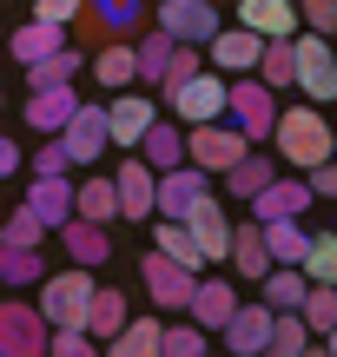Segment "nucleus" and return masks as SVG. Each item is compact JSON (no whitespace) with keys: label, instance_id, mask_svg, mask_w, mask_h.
Instances as JSON below:
<instances>
[{"label":"nucleus","instance_id":"obj_14","mask_svg":"<svg viewBox=\"0 0 337 357\" xmlns=\"http://www.w3.org/2000/svg\"><path fill=\"white\" fill-rule=\"evenodd\" d=\"M113 199H119V218H152V166H146L139 153H126L119 159V172H113Z\"/></svg>","mask_w":337,"mask_h":357},{"label":"nucleus","instance_id":"obj_37","mask_svg":"<svg viewBox=\"0 0 337 357\" xmlns=\"http://www.w3.org/2000/svg\"><path fill=\"white\" fill-rule=\"evenodd\" d=\"M47 265H40V245H0V284H40Z\"/></svg>","mask_w":337,"mask_h":357},{"label":"nucleus","instance_id":"obj_19","mask_svg":"<svg viewBox=\"0 0 337 357\" xmlns=\"http://www.w3.org/2000/svg\"><path fill=\"white\" fill-rule=\"evenodd\" d=\"M232 305H238V298H232V284H225V278H192V298H185V318H192L198 331H219V324L232 318Z\"/></svg>","mask_w":337,"mask_h":357},{"label":"nucleus","instance_id":"obj_27","mask_svg":"<svg viewBox=\"0 0 337 357\" xmlns=\"http://www.w3.org/2000/svg\"><path fill=\"white\" fill-rule=\"evenodd\" d=\"M73 218H93V225H113L119 218V199H113V178L93 172L86 185H73Z\"/></svg>","mask_w":337,"mask_h":357},{"label":"nucleus","instance_id":"obj_38","mask_svg":"<svg viewBox=\"0 0 337 357\" xmlns=\"http://www.w3.org/2000/svg\"><path fill=\"white\" fill-rule=\"evenodd\" d=\"M298 318L311 324L318 337H331V331H337V291H331V284H304V298H298Z\"/></svg>","mask_w":337,"mask_h":357},{"label":"nucleus","instance_id":"obj_44","mask_svg":"<svg viewBox=\"0 0 337 357\" xmlns=\"http://www.w3.org/2000/svg\"><path fill=\"white\" fill-rule=\"evenodd\" d=\"M291 7H298V20H311V33L337 26V0H291Z\"/></svg>","mask_w":337,"mask_h":357},{"label":"nucleus","instance_id":"obj_42","mask_svg":"<svg viewBox=\"0 0 337 357\" xmlns=\"http://www.w3.org/2000/svg\"><path fill=\"white\" fill-rule=\"evenodd\" d=\"M0 238H7V245H40V238H47V225H40V218L20 205V212H13L7 225H0Z\"/></svg>","mask_w":337,"mask_h":357},{"label":"nucleus","instance_id":"obj_28","mask_svg":"<svg viewBox=\"0 0 337 357\" xmlns=\"http://www.w3.org/2000/svg\"><path fill=\"white\" fill-rule=\"evenodd\" d=\"M272 172H278V166H272V153H251V146H245V153H238L219 178H225V192H232V199H251V192H258Z\"/></svg>","mask_w":337,"mask_h":357},{"label":"nucleus","instance_id":"obj_32","mask_svg":"<svg viewBox=\"0 0 337 357\" xmlns=\"http://www.w3.org/2000/svg\"><path fill=\"white\" fill-rule=\"evenodd\" d=\"M93 331V344H106V337L119 331V324H126V298L119 291H100V284H93V298H86V318H79Z\"/></svg>","mask_w":337,"mask_h":357},{"label":"nucleus","instance_id":"obj_16","mask_svg":"<svg viewBox=\"0 0 337 357\" xmlns=\"http://www.w3.org/2000/svg\"><path fill=\"white\" fill-rule=\"evenodd\" d=\"M265 331H272V305H265V298H258V305H232V318L219 324V337L238 357H258L265 351Z\"/></svg>","mask_w":337,"mask_h":357},{"label":"nucleus","instance_id":"obj_13","mask_svg":"<svg viewBox=\"0 0 337 357\" xmlns=\"http://www.w3.org/2000/svg\"><path fill=\"white\" fill-rule=\"evenodd\" d=\"M179 218H185V231H192V245H198V258H205V265H212V258H225V238H232V218H225V205L212 199V192H205L198 205H185Z\"/></svg>","mask_w":337,"mask_h":357},{"label":"nucleus","instance_id":"obj_40","mask_svg":"<svg viewBox=\"0 0 337 357\" xmlns=\"http://www.w3.org/2000/svg\"><path fill=\"white\" fill-rule=\"evenodd\" d=\"M166 53H172V33H146V40H132V79H146V86H152L159 79V66H166Z\"/></svg>","mask_w":337,"mask_h":357},{"label":"nucleus","instance_id":"obj_41","mask_svg":"<svg viewBox=\"0 0 337 357\" xmlns=\"http://www.w3.org/2000/svg\"><path fill=\"white\" fill-rule=\"evenodd\" d=\"M251 73H258L272 93H285V86H291V40H265V47H258V66H251Z\"/></svg>","mask_w":337,"mask_h":357},{"label":"nucleus","instance_id":"obj_35","mask_svg":"<svg viewBox=\"0 0 337 357\" xmlns=\"http://www.w3.org/2000/svg\"><path fill=\"white\" fill-rule=\"evenodd\" d=\"M258 284H265V305H272V311H298V298H304V284H311V278H304L298 265H272Z\"/></svg>","mask_w":337,"mask_h":357},{"label":"nucleus","instance_id":"obj_45","mask_svg":"<svg viewBox=\"0 0 337 357\" xmlns=\"http://www.w3.org/2000/svg\"><path fill=\"white\" fill-rule=\"evenodd\" d=\"M53 172H66V146H60V132H47V146L33 153V178H53Z\"/></svg>","mask_w":337,"mask_h":357},{"label":"nucleus","instance_id":"obj_4","mask_svg":"<svg viewBox=\"0 0 337 357\" xmlns=\"http://www.w3.org/2000/svg\"><path fill=\"white\" fill-rule=\"evenodd\" d=\"M245 132L232 126V119H205V126H185V166H198V172H225L238 153H245Z\"/></svg>","mask_w":337,"mask_h":357},{"label":"nucleus","instance_id":"obj_22","mask_svg":"<svg viewBox=\"0 0 337 357\" xmlns=\"http://www.w3.org/2000/svg\"><path fill=\"white\" fill-rule=\"evenodd\" d=\"M139 13H146V0H86V7H79V20H86L100 40H119V33H132V26H139Z\"/></svg>","mask_w":337,"mask_h":357},{"label":"nucleus","instance_id":"obj_33","mask_svg":"<svg viewBox=\"0 0 337 357\" xmlns=\"http://www.w3.org/2000/svg\"><path fill=\"white\" fill-rule=\"evenodd\" d=\"M93 73H100V86H132V40H100V53H93Z\"/></svg>","mask_w":337,"mask_h":357},{"label":"nucleus","instance_id":"obj_24","mask_svg":"<svg viewBox=\"0 0 337 357\" xmlns=\"http://www.w3.org/2000/svg\"><path fill=\"white\" fill-rule=\"evenodd\" d=\"M132 153H139L152 172H172V166H185V132L166 126V119H152V126L139 132V146H132Z\"/></svg>","mask_w":337,"mask_h":357},{"label":"nucleus","instance_id":"obj_9","mask_svg":"<svg viewBox=\"0 0 337 357\" xmlns=\"http://www.w3.org/2000/svg\"><path fill=\"white\" fill-rule=\"evenodd\" d=\"M159 33L185 40V47H205L219 33V0H159Z\"/></svg>","mask_w":337,"mask_h":357},{"label":"nucleus","instance_id":"obj_31","mask_svg":"<svg viewBox=\"0 0 337 357\" xmlns=\"http://www.w3.org/2000/svg\"><path fill=\"white\" fill-rule=\"evenodd\" d=\"M258 238H265V252H272V265H298V252H304V225L298 218H258Z\"/></svg>","mask_w":337,"mask_h":357},{"label":"nucleus","instance_id":"obj_11","mask_svg":"<svg viewBox=\"0 0 337 357\" xmlns=\"http://www.w3.org/2000/svg\"><path fill=\"white\" fill-rule=\"evenodd\" d=\"M205 178H212V172H198V166H172V172H152V212L179 218L185 205H198V199L212 192Z\"/></svg>","mask_w":337,"mask_h":357},{"label":"nucleus","instance_id":"obj_2","mask_svg":"<svg viewBox=\"0 0 337 357\" xmlns=\"http://www.w3.org/2000/svg\"><path fill=\"white\" fill-rule=\"evenodd\" d=\"M225 119H232L238 132H245L251 146L272 139V119H278V93L265 86L258 73H238L232 86H225Z\"/></svg>","mask_w":337,"mask_h":357},{"label":"nucleus","instance_id":"obj_8","mask_svg":"<svg viewBox=\"0 0 337 357\" xmlns=\"http://www.w3.org/2000/svg\"><path fill=\"white\" fill-rule=\"evenodd\" d=\"M0 351L7 357H40L47 351V318H40V305L0 298Z\"/></svg>","mask_w":337,"mask_h":357},{"label":"nucleus","instance_id":"obj_3","mask_svg":"<svg viewBox=\"0 0 337 357\" xmlns=\"http://www.w3.org/2000/svg\"><path fill=\"white\" fill-rule=\"evenodd\" d=\"M291 86L311 93V106L337 100V60H331V33H291Z\"/></svg>","mask_w":337,"mask_h":357},{"label":"nucleus","instance_id":"obj_26","mask_svg":"<svg viewBox=\"0 0 337 357\" xmlns=\"http://www.w3.org/2000/svg\"><path fill=\"white\" fill-rule=\"evenodd\" d=\"M146 225H152V252L179 258L185 271H205V258H198V245H192V231H185V218H166V212H152Z\"/></svg>","mask_w":337,"mask_h":357},{"label":"nucleus","instance_id":"obj_1","mask_svg":"<svg viewBox=\"0 0 337 357\" xmlns=\"http://www.w3.org/2000/svg\"><path fill=\"white\" fill-rule=\"evenodd\" d=\"M272 139H278V159L285 166H318V159H331V126H324V113L318 106H278V119H272Z\"/></svg>","mask_w":337,"mask_h":357},{"label":"nucleus","instance_id":"obj_36","mask_svg":"<svg viewBox=\"0 0 337 357\" xmlns=\"http://www.w3.org/2000/svg\"><path fill=\"white\" fill-rule=\"evenodd\" d=\"M298 271H304V278H311V284H331V278H337V238H331V231H318V238H311V231H304Z\"/></svg>","mask_w":337,"mask_h":357},{"label":"nucleus","instance_id":"obj_34","mask_svg":"<svg viewBox=\"0 0 337 357\" xmlns=\"http://www.w3.org/2000/svg\"><path fill=\"white\" fill-rule=\"evenodd\" d=\"M7 47H13V60H40V53H53V47H66V26H53V20H26L20 26V33H13L7 40Z\"/></svg>","mask_w":337,"mask_h":357},{"label":"nucleus","instance_id":"obj_12","mask_svg":"<svg viewBox=\"0 0 337 357\" xmlns=\"http://www.w3.org/2000/svg\"><path fill=\"white\" fill-rule=\"evenodd\" d=\"M146 291H152V305H166V311H185V298H192V278L198 271H185L179 258H166V252H146Z\"/></svg>","mask_w":337,"mask_h":357},{"label":"nucleus","instance_id":"obj_18","mask_svg":"<svg viewBox=\"0 0 337 357\" xmlns=\"http://www.w3.org/2000/svg\"><path fill=\"white\" fill-rule=\"evenodd\" d=\"M238 26H251L258 40H291L298 33V7L291 0H238Z\"/></svg>","mask_w":337,"mask_h":357},{"label":"nucleus","instance_id":"obj_29","mask_svg":"<svg viewBox=\"0 0 337 357\" xmlns=\"http://www.w3.org/2000/svg\"><path fill=\"white\" fill-rule=\"evenodd\" d=\"M265 351H272V357H304V351H311V324H304L298 311H272Z\"/></svg>","mask_w":337,"mask_h":357},{"label":"nucleus","instance_id":"obj_5","mask_svg":"<svg viewBox=\"0 0 337 357\" xmlns=\"http://www.w3.org/2000/svg\"><path fill=\"white\" fill-rule=\"evenodd\" d=\"M86 298H93V278H86V265L40 278V318H47V331H53V324H79V318H86Z\"/></svg>","mask_w":337,"mask_h":357},{"label":"nucleus","instance_id":"obj_10","mask_svg":"<svg viewBox=\"0 0 337 357\" xmlns=\"http://www.w3.org/2000/svg\"><path fill=\"white\" fill-rule=\"evenodd\" d=\"M100 113H106V139H113L119 153H132V146H139V132L159 119L152 100H146V93H126V86H119V100H106Z\"/></svg>","mask_w":337,"mask_h":357},{"label":"nucleus","instance_id":"obj_43","mask_svg":"<svg viewBox=\"0 0 337 357\" xmlns=\"http://www.w3.org/2000/svg\"><path fill=\"white\" fill-rule=\"evenodd\" d=\"M159 351H172V357H198V351H205V331H198V324H179V331H159Z\"/></svg>","mask_w":337,"mask_h":357},{"label":"nucleus","instance_id":"obj_20","mask_svg":"<svg viewBox=\"0 0 337 357\" xmlns=\"http://www.w3.org/2000/svg\"><path fill=\"white\" fill-rule=\"evenodd\" d=\"M73 79H53V86H33V100H26V126L33 132H60L66 119H73Z\"/></svg>","mask_w":337,"mask_h":357},{"label":"nucleus","instance_id":"obj_39","mask_svg":"<svg viewBox=\"0 0 337 357\" xmlns=\"http://www.w3.org/2000/svg\"><path fill=\"white\" fill-rule=\"evenodd\" d=\"M79 47H53V53H40V60H26V79H33V86H53V79H73L79 73Z\"/></svg>","mask_w":337,"mask_h":357},{"label":"nucleus","instance_id":"obj_21","mask_svg":"<svg viewBox=\"0 0 337 357\" xmlns=\"http://www.w3.org/2000/svg\"><path fill=\"white\" fill-rule=\"evenodd\" d=\"M26 212L40 218V225H66L73 218V185H66V172H53V178H33V192H26Z\"/></svg>","mask_w":337,"mask_h":357},{"label":"nucleus","instance_id":"obj_15","mask_svg":"<svg viewBox=\"0 0 337 357\" xmlns=\"http://www.w3.org/2000/svg\"><path fill=\"white\" fill-rule=\"evenodd\" d=\"M245 205H251V218H298L304 205H311V185H304V178H278V172H272Z\"/></svg>","mask_w":337,"mask_h":357},{"label":"nucleus","instance_id":"obj_30","mask_svg":"<svg viewBox=\"0 0 337 357\" xmlns=\"http://www.w3.org/2000/svg\"><path fill=\"white\" fill-rule=\"evenodd\" d=\"M159 331H166V324H159L152 311H146V318H132V311H126V324L106 337V351H119V357H146V351H159Z\"/></svg>","mask_w":337,"mask_h":357},{"label":"nucleus","instance_id":"obj_23","mask_svg":"<svg viewBox=\"0 0 337 357\" xmlns=\"http://www.w3.org/2000/svg\"><path fill=\"white\" fill-rule=\"evenodd\" d=\"M66 245V258L73 265H106L113 258V245H106V225H93V218H66V225H53Z\"/></svg>","mask_w":337,"mask_h":357},{"label":"nucleus","instance_id":"obj_7","mask_svg":"<svg viewBox=\"0 0 337 357\" xmlns=\"http://www.w3.org/2000/svg\"><path fill=\"white\" fill-rule=\"evenodd\" d=\"M60 146H66V166H100V153H113V139H106V113L79 100L73 119L60 126Z\"/></svg>","mask_w":337,"mask_h":357},{"label":"nucleus","instance_id":"obj_25","mask_svg":"<svg viewBox=\"0 0 337 357\" xmlns=\"http://www.w3.org/2000/svg\"><path fill=\"white\" fill-rule=\"evenodd\" d=\"M225 258H232L238 278H251V284L272 271V252H265V238H258V218H251V225H232V238H225Z\"/></svg>","mask_w":337,"mask_h":357},{"label":"nucleus","instance_id":"obj_47","mask_svg":"<svg viewBox=\"0 0 337 357\" xmlns=\"http://www.w3.org/2000/svg\"><path fill=\"white\" fill-rule=\"evenodd\" d=\"M7 172H20V146H13V139H0V178H7Z\"/></svg>","mask_w":337,"mask_h":357},{"label":"nucleus","instance_id":"obj_17","mask_svg":"<svg viewBox=\"0 0 337 357\" xmlns=\"http://www.w3.org/2000/svg\"><path fill=\"white\" fill-rule=\"evenodd\" d=\"M258 47L265 40L251 33V26H219V33L205 40V53H212L219 73H251V66H258Z\"/></svg>","mask_w":337,"mask_h":357},{"label":"nucleus","instance_id":"obj_46","mask_svg":"<svg viewBox=\"0 0 337 357\" xmlns=\"http://www.w3.org/2000/svg\"><path fill=\"white\" fill-rule=\"evenodd\" d=\"M86 0H33V20H53V26H73Z\"/></svg>","mask_w":337,"mask_h":357},{"label":"nucleus","instance_id":"obj_6","mask_svg":"<svg viewBox=\"0 0 337 357\" xmlns=\"http://www.w3.org/2000/svg\"><path fill=\"white\" fill-rule=\"evenodd\" d=\"M166 106H172V119H179V126H205V119H225V79L198 66L192 79H179V86L166 93Z\"/></svg>","mask_w":337,"mask_h":357}]
</instances>
